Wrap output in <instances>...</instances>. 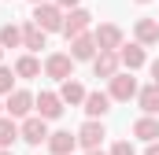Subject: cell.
Listing matches in <instances>:
<instances>
[{"mask_svg": "<svg viewBox=\"0 0 159 155\" xmlns=\"http://www.w3.org/2000/svg\"><path fill=\"white\" fill-rule=\"evenodd\" d=\"M93 37H96V48H111V52H119V48H122V30L115 26V22L96 26V30H93Z\"/></svg>", "mask_w": 159, "mask_h": 155, "instance_id": "obj_10", "label": "cell"}, {"mask_svg": "<svg viewBox=\"0 0 159 155\" xmlns=\"http://www.w3.org/2000/svg\"><path fill=\"white\" fill-rule=\"evenodd\" d=\"M107 92H111V100H122V104H126V100H133V96H137V92H141V89H137V78H133V70H129V74H115L111 78V89H107Z\"/></svg>", "mask_w": 159, "mask_h": 155, "instance_id": "obj_7", "label": "cell"}, {"mask_svg": "<svg viewBox=\"0 0 159 155\" xmlns=\"http://www.w3.org/2000/svg\"><path fill=\"white\" fill-rule=\"evenodd\" d=\"M133 137H141V140H159V118L141 115L133 122Z\"/></svg>", "mask_w": 159, "mask_h": 155, "instance_id": "obj_16", "label": "cell"}, {"mask_svg": "<svg viewBox=\"0 0 159 155\" xmlns=\"http://www.w3.org/2000/svg\"><path fill=\"white\" fill-rule=\"evenodd\" d=\"M104 137H107V129H104V122H100V118H89V122L78 129V144L85 148V152H89V148H100V140H104Z\"/></svg>", "mask_w": 159, "mask_h": 155, "instance_id": "obj_8", "label": "cell"}, {"mask_svg": "<svg viewBox=\"0 0 159 155\" xmlns=\"http://www.w3.org/2000/svg\"><path fill=\"white\" fill-rule=\"evenodd\" d=\"M89 26H93V15H89L85 7H70L67 19H63V33H67V41L78 37V33H89Z\"/></svg>", "mask_w": 159, "mask_h": 155, "instance_id": "obj_6", "label": "cell"}, {"mask_svg": "<svg viewBox=\"0 0 159 155\" xmlns=\"http://www.w3.org/2000/svg\"><path fill=\"white\" fill-rule=\"evenodd\" d=\"M144 155H159V140H148V152Z\"/></svg>", "mask_w": 159, "mask_h": 155, "instance_id": "obj_25", "label": "cell"}, {"mask_svg": "<svg viewBox=\"0 0 159 155\" xmlns=\"http://www.w3.org/2000/svg\"><path fill=\"white\" fill-rule=\"evenodd\" d=\"M15 70H7V67H0V96H7V92H11V89H15Z\"/></svg>", "mask_w": 159, "mask_h": 155, "instance_id": "obj_23", "label": "cell"}, {"mask_svg": "<svg viewBox=\"0 0 159 155\" xmlns=\"http://www.w3.org/2000/svg\"><path fill=\"white\" fill-rule=\"evenodd\" d=\"M137 104H141V111H144V115H159V81L144 85V89L137 92Z\"/></svg>", "mask_w": 159, "mask_h": 155, "instance_id": "obj_15", "label": "cell"}, {"mask_svg": "<svg viewBox=\"0 0 159 155\" xmlns=\"http://www.w3.org/2000/svg\"><path fill=\"white\" fill-rule=\"evenodd\" d=\"M44 37H48V33L41 30L37 22H26V26H22V48H30V52H41V48H44Z\"/></svg>", "mask_w": 159, "mask_h": 155, "instance_id": "obj_17", "label": "cell"}, {"mask_svg": "<svg viewBox=\"0 0 159 155\" xmlns=\"http://www.w3.org/2000/svg\"><path fill=\"white\" fill-rule=\"evenodd\" d=\"M56 4H59L63 11H67V7H78V0H56Z\"/></svg>", "mask_w": 159, "mask_h": 155, "instance_id": "obj_26", "label": "cell"}, {"mask_svg": "<svg viewBox=\"0 0 159 155\" xmlns=\"http://www.w3.org/2000/svg\"><path fill=\"white\" fill-rule=\"evenodd\" d=\"M119 59H122L126 70H141V67H144V44H141V41H137V44H122Z\"/></svg>", "mask_w": 159, "mask_h": 155, "instance_id": "obj_14", "label": "cell"}, {"mask_svg": "<svg viewBox=\"0 0 159 155\" xmlns=\"http://www.w3.org/2000/svg\"><path fill=\"white\" fill-rule=\"evenodd\" d=\"M152 81H159V59L152 63Z\"/></svg>", "mask_w": 159, "mask_h": 155, "instance_id": "obj_27", "label": "cell"}, {"mask_svg": "<svg viewBox=\"0 0 159 155\" xmlns=\"http://www.w3.org/2000/svg\"><path fill=\"white\" fill-rule=\"evenodd\" d=\"M15 74L19 78H41V63L34 55H19V59H15Z\"/></svg>", "mask_w": 159, "mask_h": 155, "instance_id": "obj_22", "label": "cell"}, {"mask_svg": "<svg viewBox=\"0 0 159 155\" xmlns=\"http://www.w3.org/2000/svg\"><path fill=\"white\" fill-rule=\"evenodd\" d=\"M111 155H137V152H133V144H129V140H119V144L111 148Z\"/></svg>", "mask_w": 159, "mask_h": 155, "instance_id": "obj_24", "label": "cell"}, {"mask_svg": "<svg viewBox=\"0 0 159 155\" xmlns=\"http://www.w3.org/2000/svg\"><path fill=\"white\" fill-rule=\"evenodd\" d=\"M19 137H22V133H19V126H15V118H11V115H0V148H11Z\"/></svg>", "mask_w": 159, "mask_h": 155, "instance_id": "obj_20", "label": "cell"}, {"mask_svg": "<svg viewBox=\"0 0 159 155\" xmlns=\"http://www.w3.org/2000/svg\"><path fill=\"white\" fill-rule=\"evenodd\" d=\"M44 74L56 78V81L74 78V55H70V52H52V55L44 59Z\"/></svg>", "mask_w": 159, "mask_h": 155, "instance_id": "obj_2", "label": "cell"}, {"mask_svg": "<svg viewBox=\"0 0 159 155\" xmlns=\"http://www.w3.org/2000/svg\"><path fill=\"white\" fill-rule=\"evenodd\" d=\"M0 59H4V44H0Z\"/></svg>", "mask_w": 159, "mask_h": 155, "instance_id": "obj_30", "label": "cell"}, {"mask_svg": "<svg viewBox=\"0 0 159 155\" xmlns=\"http://www.w3.org/2000/svg\"><path fill=\"white\" fill-rule=\"evenodd\" d=\"M34 107H37V115L41 118H59L63 115V96L59 92H41V96H34Z\"/></svg>", "mask_w": 159, "mask_h": 155, "instance_id": "obj_9", "label": "cell"}, {"mask_svg": "<svg viewBox=\"0 0 159 155\" xmlns=\"http://www.w3.org/2000/svg\"><path fill=\"white\" fill-rule=\"evenodd\" d=\"M0 111H4V104H0Z\"/></svg>", "mask_w": 159, "mask_h": 155, "instance_id": "obj_33", "label": "cell"}, {"mask_svg": "<svg viewBox=\"0 0 159 155\" xmlns=\"http://www.w3.org/2000/svg\"><path fill=\"white\" fill-rule=\"evenodd\" d=\"M133 33H137L141 44H156V41H159V22H156V19H137Z\"/></svg>", "mask_w": 159, "mask_h": 155, "instance_id": "obj_18", "label": "cell"}, {"mask_svg": "<svg viewBox=\"0 0 159 155\" xmlns=\"http://www.w3.org/2000/svg\"><path fill=\"white\" fill-rule=\"evenodd\" d=\"M34 4H44V0H34Z\"/></svg>", "mask_w": 159, "mask_h": 155, "instance_id": "obj_32", "label": "cell"}, {"mask_svg": "<svg viewBox=\"0 0 159 155\" xmlns=\"http://www.w3.org/2000/svg\"><path fill=\"white\" fill-rule=\"evenodd\" d=\"M4 111H7L11 118H26L30 111H34V92H26V89H11Z\"/></svg>", "mask_w": 159, "mask_h": 155, "instance_id": "obj_5", "label": "cell"}, {"mask_svg": "<svg viewBox=\"0 0 159 155\" xmlns=\"http://www.w3.org/2000/svg\"><path fill=\"white\" fill-rule=\"evenodd\" d=\"M59 96H63V104H85V85L81 81H74V78H67L63 81V89H59Z\"/></svg>", "mask_w": 159, "mask_h": 155, "instance_id": "obj_19", "label": "cell"}, {"mask_svg": "<svg viewBox=\"0 0 159 155\" xmlns=\"http://www.w3.org/2000/svg\"><path fill=\"white\" fill-rule=\"evenodd\" d=\"M119 67H122V59H119V52H111V48H100L96 55H93V74L96 78H111L119 74Z\"/></svg>", "mask_w": 159, "mask_h": 155, "instance_id": "obj_4", "label": "cell"}, {"mask_svg": "<svg viewBox=\"0 0 159 155\" xmlns=\"http://www.w3.org/2000/svg\"><path fill=\"white\" fill-rule=\"evenodd\" d=\"M0 44H4V48H19V44H22V26L4 22V26H0Z\"/></svg>", "mask_w": 159, "mask_h": 155, "instance_id": "obj_21", "label": "cell"}, {"mask_svg": "<svg viewBox=\"0 0 159 155\" xmlns=\"http://www.w3.org/2000/svg\"><path fill=\"white\" fill-rule=\"evenodd\" d=\"M70 55H74V63H93V55H96V37L93 33H78V37H70Z\"/></svg>", "mask_w": 159, "mask_h": 155, "instance_id": "obj_11", "label": "cell"}, {"mask_svg": "<svg viewBox=\"0 0 159 155\" xmlns=\"http://www.w3.org/2000/svg\"><path fill=\"white\" fill-rule=\"evenodd\" d=\"M19 133H22V140H26V144H34V148H37L41 140H48V118L26 115V118H22V126H19Z\"/></svg>", "mask_w": 159, "mask_h": 155, "instance_id": "obj_3", "label": "cell"}, {"mask_svg": "<svg viewBox=\"0 0 159 155\" xmlns=\"http://www.w3.org/2000/svg\"><path fill=\"white\" fill-rule=\"evenodd\" d=\"M85 155H107V152H100V148H89V152H85Z\"/></svg>", "mask_w": 159, "mask_h": 155, "instance_id": "obj_28", "label": "cell"}, {"mask_svg": "<svg viewBox=\"0 0 159 155\" xmlns=\"http://www.w3.org/2000/svg\"><path fill=\"white\" fill-rule=\"evenodd\" d=\"M111 111V92H85V115L89 118H104Z\"/></svg>", "mask_w": 159, "mask_h": 155, "instance_id": "obj_13", "label": "cell"}, {"mask_svg": "<svg viewBox=\"0 0 159 155\" xmlns=\"http://www.w3.org/2000/svg\"><path fill=\"white\" fill-rule=\"evenodd\" d=\"M63 19H67V11H63L59 4H52V0L34 4V22H37L44 33H56V30H63Z\"/></svg>", "mask_w": 159, "mask_h": 155, "instance_id": "obj_1", "label": "cell"}, {"mask_svg": "<svg viewBox=\"0 0 159 155\" xmlns=\"http://www.w3.org/2000/svg\"><path fill=\"white\" fill-rule=\"evenodd\" d=\"M74 148H78V133H67V129L48 133V152L52 155H70Z\"/></svg>", "mask_w": 159, "mask_h": 155, "instance_id": "obj_12", "label": "cell"}, {"mask_svg": "<svg viewBox=\"0 0 159 155\" xmlns=\"http://www.w3.org/2000/svg\"><path fill=\"white\" fill-rule=\"evenodd\" d=\"M137 4H148V0H137Z\"/></svg>", "mask_w": 159, "mask_h": 155, "instance_id": "obj_31", "label": "cell"}, {"mask_svg": "<svg viewBox=\"0 0 159 155\" xmlns=\"http://www.w3.org/2000/svg\"><path fill=\"white\" fill-rule=\"evenodd\" d=\"M0 155H11V152H7V148H0Z\"/></svg>", "mask_w": 159, "mask_h": 155, "instance_id": "obj_29", "label": "cell"}]
</instances>
